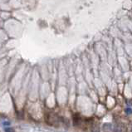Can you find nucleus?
Here are the masks:
<instances>
[{
  "label": "nucleus",
  "instance_id": "obj_4",
  "mask_svg": "<svg viewBox=\"0 0 132 132\" xmlns=\"http://www.w3.org/2000/svg\"><path fill=\"white\" fill-rule=\"evenodd\" d=\"M73 121L75 126H79V125H81V122H82V118L78 115H75L73 116Z\"/></svg>",
  "mask_w": 132,
  "mask_h": 132
},
{
  "label": "nucleus",
  "instance_id": "obj_5",
  "mask_svg": "<svg viewBox=\"0 0 132 132\" xmlns=\"http://www.w3.org/2000/svg\"><path fill=\"white\" fill-rule=\"evenodd\" d=\"M126 114H132V110L131 108H127V109H126Z\"/></svg>",
  "mask_w": 132,
  "mask_h": 132
},
{
  "label": "nucleus",
  "instance_id": "obj_2",
  "mask_svg": "<svg viewBox=\"0 0 132 132\" xmlns=\"http://www.w3.org/2000/svg\"><path fill=\"white\" fill-rule=\"evenodd\" d=\"M114 132H126V127L122 123H116L114 126Z\"/></svg>",
  "mask_w": 132,
  "mask_h": 132
},
{
  "label": "nucleus",
  "instance_id": "obj_3",
  "mask_svg": "<svg viewBox=\"0 0 132 132\" xmlns=\"http://www.w3.org/2000/svg\"><path fill=\"white\" fill-rule=\"evenodd\" d=\"M91 132H100V126L98 123L92 122L91 124Z\"/></svg>",
  "mask_w": 132,
  "mask_h": 132
},
{
  "label": "nucleus",
  "instance_id": "obj_8",
  "mask_svg": "<svg viewBox=\"0 0 132 132\" xmlns=\"http://www.w3.org/2000/svg\"><path fill=\"white\" fill-rule=\"evenodd\" d=\"M131 131H132V126H131Z\"/></svg>",
  "mask_w": 132,
  "mask_h": 132
},
{
  "label": "nucleus",
  "instance_id": "obj_6",
  "mask_svg": "<svg viewBox=\"0 0 132 132\" xmlns=\"http://www.w3.org/2000/svg\"><path fill=\"white\" fill-rule=\"evenodd\" d=\"M5 132H14V131L12 128H6L5 129Z\"/></svg>",
  "mask_w": 132,
  "mask_h": 132
},
{
  "label": "nucleus",
  "instance_id": "obj_1",
  "mask_svg": "<svg viewBox=\"0 0 132 132\" xmlns=\"http://www.w3.org/2000/svg\"><path fill=\"white\" fill-rule=\"evenodd\" d=\"M46 120H47V122L48 125H51V126H54L55 124H57L59 122V117L55 114H52V113H50V114L47 115V116L46 117Z\"/></svg>",
  "mask_w": 132,
  "mask_h": 132
},
{
  "label": "nucleus",
  "instance_id": "obj_7",
  "mask_svg": "<svg viewBox=\"0 0 132 132\" xmlns=\"http://www.w3.org/2000/svg\"><path fill=\"white\" fill-rule=\"evenodd\" d=\"M10 122L9 121H4V122H3V126H10Z\"/></svg>",
  "mask_w": 132,
  "mask_h": 132
}]
</instances>
